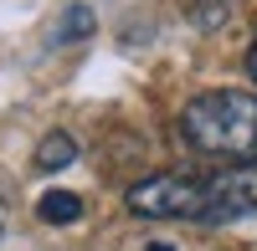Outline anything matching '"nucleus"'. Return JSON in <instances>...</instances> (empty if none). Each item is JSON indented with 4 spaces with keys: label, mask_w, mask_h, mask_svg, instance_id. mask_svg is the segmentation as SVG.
<instances>
[{
    "label": "nucleus",
    "mask_w": 257,
    "mask_h": 251,
    "mask_svg": "<svg viewBox=\"0 0 257 251\" xmlns=\"http://www.w3.org/2000/svg\"><path fill=\"white\" fill-rule=\"evenodd\" d=\"M36 216L47 220V226H72L77 216H82V200L72 195V190H47L36 200Z\"/></svg>",
    "instance_id": "nucleus-5"
},
{
    "label": "nucleus",
    "mask_w": 257,
    "mask_h": 251,
    "mask_svg": "<svg viewBox=\"0 0 257 251\" xmlns=\"http://www.w3.org/2000/svg\"><path fill=\"white\" fill-rule=\"evenodd\" d=\"M62 41H82V36H93V10L88 6H72L67 16H62Z\"/></svg>",
    "instance_id": "nucleus-7"
},
{
    "label": "nucleus",
    "mask_w": 257,
    "mask_h": 251,
    "mask_svg": "<svg viewBox=\"0 0 257 251\" xmlns=\"http://www.w3.org/2000/svg\"><path fill=\"white\" fill-rule=\"evenodd\" d=\"M247 77L257 82V41H252V52H247Z\"/></svg>",
    "instance_id": "nucleus-8"
},
{
    "label": "nucleus",
    "mask_w": 257,
    "mask_h": 251,
    "mask_svg": "<svg viewBox=\"0 0 257 251\" xmlns=\"http://www.w3.org/2000/svg\"><path fill=\"white\" fill-rule=\"evenodd\" d=\"M231 16H237V0H190V26L206 31V36L231 26Z\"/></svg>",
    "instance_id": "nucleus-6"
},
{
    "label": "nucleus",
    "mask_w": 257,
    "mask_h": 251,
    "mask_svg": "<svg viewBox=\"0 0 257 251\" xmlns=\"http://www.w3.org/2000/svg\"><path fill=\"white\" fill-rule=\"evenodd\" d=\"M180 134L196 154L221 164L257 159V92L242 88H211L180 108Z\"/></svg>",
    "instance_id": "nucleus-1"
},
{
    "label": "nucleus",
    "mask_w": 257,
    "mask_h": 251,
    "mask_svg": "<svg viewBox=\"0 0 257 251\" xmlns=\"http://www.w3.org/2000/svg\"><path fill=\"white\" fill-rule=\"evenodd\" d=\"M123 205L139 220H201L206 205H211V180L165 170V174H149L139 184H128Z\"/></svg>",
    "instance_id": "nucleus-2"
},
{
    "label": "nucleus",
    "mask_w": 257,
    "mask_h": 251,
    "mask_svg": "<svg viewBox=\"0 0 257 251\" xmlns=\"http://www.w3.org/2000/svg\"><path fill=\"white\" fill-rule=\"evenodd\" d=\"M231 216H257V159L231 164L226 174L211 180V205L201 220H231Z\"/></svg>",
    "instance_id": "nucleus-3"
},
{
    "label": "nucleus",
    "mask_w": 257,
    "mask_h": 251,
    "mask_svg": "<svg viewBox=\"0 0 257 251\" xmlns=\"http://www.w3.org/2000/svg\"><path fill=\"white\" fill-rule=\"evenodd\" d=\"M72 159H77V138L57 128V134H47V138L36 144V159H31V164H36L41 174H57V170H67Z\"/></svg>",
    "instance_id": "nucleus-4"
},
{
    "label": "nucleus",
    "mask_w": 257,
    "mask_h": 251,
    "mask_svg": "<svg viewBox=\"0 0 257 251\" xmlns=\"http://www.w3.org/2000/svg\"><path fill=\"white\" fill-rule=\"evenodd\" d=\"M144 251H175V246H165V241H149V246H144Z\"/></svg>",
    "instance_id": "nucleus-9"
}]
</instances>
